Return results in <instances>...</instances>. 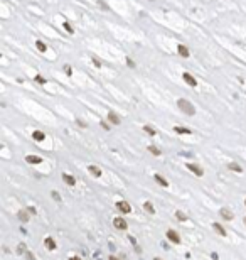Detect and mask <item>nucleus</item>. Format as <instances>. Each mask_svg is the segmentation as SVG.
Instances as JSON below:
<instances>
[{"label": "nucleus", "instance_id": "ddd939ff", "mask_svg": "<svg viewBox=\"0 0 246 260\" xmlns=\"http://www.w3.org/2000/svg\"><path fill=\"white\" fill-rule=\"evenodd\" d=\"M155 181H157L158 184H162L164 187H167V186H169V182L165 181V179H164V177L160 176V174H155Z\"/></svg>", "mask_w": 246, "mask_h": 260}, {"label": "nucleus", "instance_id": "4468645a", "mask_svg": "<svg viewBox=\"0 0 246 260\" xmlns=\"http://www.w3.org/2000/svg\"><path fill=\"white\" fill-rule=\"evenodd\" d=\"M44 137H46V135H44L42 132H34V134H32V139H34V140H37V142L44 140Z\"/></svg>", "mask_w": 246, "mask_h": 260}, {"label": "nucleus", "instance_id": "2eb2a0df", "mask_svg": "<svg viewBox=\"0 0 246 260\" xmlns=\"http://www.w3.org/2000/svg\"><path fill=\"white\" fill-rule=\"evenodd\" d=\"M89 172L93 174V176H101V171H100V167H96V166H89Z\"/></svg>", "mask_w": 246, "mask_h": 260}, {"label": "nucleus", "instance_id": "f704fd0d", "mask_svg": "<svg viewBox=\"0 0 246 260\" xmlns=\"http://www.w3.org/2000/svg\"><path fill=\"white\" fill-rule=\"evenodd\" d=\"M155 260H160V259H155Z\"/></svg>", "mask_w": 246, "mask_h": 260}, {"label": "nucleus", "instance_id": "7ed1b4c3", "mask_svg": "<svg viewBox=\"0 0 246 260\" xmlns=\"http://www.w3.org/2000/svg\"><path fill=\"white\" fill-rule=\"evenodd\" d=\"M167 238L172 242V243H180V238H179V233L174 231V230H169L167 231Z\"/></svg>", "mask_w": 246, "mask_h": 260}, {"label": "nucleus", "instance_id": "1a4fd4ad", "mask_svg": "<svg viewBox=\"0 0 246 260\" xmlns=\"http://www.w3.org/2000/svg\"><path fill=\"white\" fill-rule=\"evenodd\" d=\"M108 120H110L111 123H115V125L120 123V118H118V115L113 113V112H110V113H108Z\"/></svg>", "mask_w": 246, "mask_h": 260}, {"label": "nucleus", "instance_id": "6ab92c4d", "mask_svg": "<svg viewBox=\"0 0 246 260\" xmlns=\"http://www.w3.org/2000/svg\"><path fill=\"white\" fill-rule=\"evenodd\" d=\"M143 208H145V211H148V213H155V209H153V206H152V204H150V203H145V204H143Z\"/></svg>", "mask_w": 246, "mask_h": 260}, {"label": "nucleus", "instance_id": "bb28decb", "mask_svg": "<svg viewBox=\"0 0 246 260\" xmlns=\"http://www.w3.org/2000/svg\"><path fill=\"white\" fill-rule=\"evenodd\" d=\"M126 62H128V66H130V68H135V62H133V59L126 57Z\"/></svg>", "mask_w": 246, "mask_h": 260}, {"label": "nucleus", "instance_id": "dca6fc26", "mask_svg": "<svg viewBox=\"0 0 246 260\" xmlns=\"http://www.w3.org/2000/svg\"><path fill=\"white\" fill-rule=\"evenodd\" d=\"M214 230H216V231H218V233H219V235H223V236H226V230L223 228V226H221L219 223H214Z\"/></svg>", "mask_w": 246, "mask_h": 260}, {"label": "nucleus", "instance_id": "a211bd4d", "mask_svg": "<svg viewBox=\"0 0 246 260\" xmlns=\"http://www.w3.org/2000/svg\"><path fill=\"white\" fill-rule=\"evenodd\" d=\"M174 130H175L177 134H191V130L185 129V127H174Z\"/></svg>", "mask_w": 246, "mask_h": 260}, {"label": "nucleus", "instance_id": "b1692460", "mask_svg": "<svg viewBox=\"0 0 246 260\" xmlns=\"http://www.w3.org/2000/svg\"><path fill=\"white\" fill-rule=\"evenodd\" d=\"M64 71H66V74H68V76H71V74H73V69H71V66H64Z\"/></svg>", "mask_w": 246, "mask_h": 260}, {"label": "nucleus", "instance_id": "4be33fe9", "mask_svg": "<svg viewBox=\"0 0 246 260\" xmlns=\"http://www.w3.org/2000/svg\"><path fill=\"white\" fill-rule=\"evenodd\" d=\"M143 130H145L147 134H150V135H155V130H153L152 127H148V125H145V127H143Z\"/></svg>", "mask_w": 246, "mask_h": 260}, {"label": "nucleus", "instance_id": "9d476101", "mask_svg": "<svg viewBox=\"0 0 246 260\" xmlns=\"http://www.w3.org/2000/svg\"><path fill=\"white\" fill-rule=\"evenodd\" d=\"M26 161L27 162H31V164H41V157H37V156H27L26 157Z\"/></svg>", "mask_w": 246, "mask_h": 260}, {"label": "nucleus", "instance_id": "f8f14e48", "mask_svg": "<svg viewBox=\"0 0 246 260\" xmlns=\"http://www.w3.org/2000/svg\"><path fill=\"white\" fill-rule=\"evenodd\" d=\"M63 179L68 182L69 186H74V184H76V179H74L73 176H69V174H63Z\"/></svg>", "mask_w": 246, "mask_h": 260}, {"label": "nucleus", "instance_id": "cd10ccee", "mask_svg": "<svg viewBox=\"0 0 246 260\" xmlns=\"http://www.w3.org/2000/svg\"><path fill=\"white\" fill-rule=\"evenodd\" d=\"M36 81H37V83H42V84L46 83V79H44V78H41V74H39V76H36Z\"/></svg>", "mask_w": 246, "mask_h": 260}, {"label": "nucleus", "instance_id": "393cba45", "mask_svg": "<svg viewBox=\"0 0 246 260\" xmlns=\"http://www.w3.org/2000/svg\"><path fill=\"white\" fill-rule=\"evenodd\" d=\"M91 62H93V64H94V66H96V68H100V66H101V62L98 61L96 57H93V59H91Z\"/></svg>", "mask_w": 246, "mask_h": 260}, {"label": "nucleus", "instance_id": "5701e85b", "mask_svg": "<svg viewBox=\"0 0 246 260\" xmlns=\"http://www.w3.org/2000/svg\"><path fill=\"white\" fill-rule=\"evenodd\" d=\"M148 151L152 152V154H155V156H158V154H160V151H158L157 147H153V145H150V147H148Z\"/></svg>", "mask_w": 246, "mask_h": 260}, {"label": "nucleus", "instance_id": "20e7f679", "mask_svg": "<svg viewBox=\"0 0 246 260\" xmlns=\"http://www.w3.org/2000/svg\"><path fill=\"white\" fill-rule=\"evenodd\" d=\"M187 169H189V171H192L196 176H202V174H204V171H202L197 164H187Z\"/></svg>", "mask_w": 246, "mask_h": 260}, {"label": "nucleus", "instance_id": "c756f323", "mask_svg": "<svg viewBox=\"0 0 246 260\" xmlns=\"http://www.w3.org/2000/svg\"><path fill=\"white\" fill-rule=\"evenodd\" d=\"M101 127H103L105 130H110V125L106 123V122H101Z\"/></svg>", "mask_w": 246, "mask_h": 260}, {"label": "nucleus", "instance_id": "0eeeda50", "mask_svg": "<svg viewBox=\"0 0 246 260\" xmlns=\"http://www.w3.org/2000/svg\"><path fill=\"white\" fill-rule=\"evenodd\" d=\"M177 51H179V54H180L182 57H189V49L184 46V44H179V46H177Z\"/></svg>", "mask_w": 246, "mask_h": 260}, {"label": "nucleus", "instance_id": "6e6552de", "mask_svg": "<svg viewBox=\"0 0 246 260\" xmlns=\"http://www.w3.org/2000/svg\"><path fill=\"white\" fill-rule=\"evenodd\" d=\"M219 213H221V216H223L224 220H233V213H231V211H229L228 208H223V209L219 211Z\"/></svg>", "mask_w": 246, "mask_h": 260}, {"label": "nucleus", "instance_id": "412c9836", "mask_svg": "<svg viewBox=\"0 0 246 260\" xmlns=\"http://www.w3.org/2000/svg\"><path fill=\"white\" fill-rule=\"evenodd\" d=\"M36 46H37V49H39L41 52H44V51H46V44H44V42L37 41V42H36Z\"/></svg>", "mask_w": 246, "mask_h": 260}, {"label": "nucleus", "instance_id": "f3484780", "mask_svg": "<svg viewBox=\"0 0 246 260\" xmlns=\"http://www.w3.org/2000/svg\"><path fill=\"white\" fill-rule=\"evenodd\" d=\"M229 169H231V171H234V172H241V171H243V169H241V166H239V164H236V162H231Z\"/></svg>", "mask_w": 246, "mask_h": 260}, {"label": "nucleus", "instance_id": "c85d7f7f", "mask_svg": "<svg viewBox=\"0 0 246 260\" xmlns=\"http://www.w3.org/2000/svg\"><path fill=\"white\" fill-rule=\"evenodd\" d=\"M177 218H179V220H185L187 216H185L184 213H180V211H177Z\"/></svg>", "mask_w": 246, "mask_h": 260}, {"label": "nucleus", "instance_id": "423d86ee", "mask_svg": "<svg viewBox=\"0 0 246 260\" xmlns=\"http://www.w3.org/2000/svg\"><path fill=\"white\" fill-rule=\"evenodd\" d=\"M182 76H184V81H185V83H187V84H191V86H197V81H196V79L192 78V74H189V73H184Z\"/></svg>", "mask_w": 246, "mask_h": 260}, {"label": "nucleus", "instance_id": "39448f33", "mask_svg": "<svg viewBox=\"0 0 246 260\" xmlns=\"http://www.w3.org/2000/svg\"><path fill=\"white\" fill-rule=\"evenodd\" d=\"M113 225H115V228H118V230H126V221L125 220H121V218H115V221H113Z\"/></svg>", "mask_w": 246, "mask_h": 260}, {"label": "nucleus", "instance_id": "9b49d317", "mask_svg": "<svg viewBox=\"0 0 246 260\" xmlns=\"http://www.w3.org/2000/svg\"><path fill=\"white\" fill-rule=\"evenodd\" d=\"M44 245H46V248H47V250H54V248H56V242H54L53 238H46Z\"/></svg>", "mask_w": 246, "mask_h": 260}, {"label": "nucleus", "instance_id": "f03ea898", "mask_svg": "<svg viewBox=\"0 0 246 260\" xmlns=\"http://www.w3.org/2000/svg\"><path fill=\"white\" fill-rule=\"evenodd\" d=\"M116 208L120 209L121 213H131V206L126 203V201H118V203H116Z\"/></svg>", "mask_w": 246, "mask_h": 260}, {"label": "nucleus", "instance_id": "f257e3e1", "mask_svg": "<svg viewBox=\"0 0 246 260\" xmlns=\"http://www.w3.org/2000/svg\"><path fill=\"white\" fill-rule=\"evenodd\" d=\"M177 106H179L180 110H182L184 113L191 115V117H192V115L196 113V108L192 106V103H191L189 100H185V98H180V100H179V101H177Z\"/></svg>", "mask_w": 246, "mask_h": 260}, {"label": "nucleus", "instance_id": "7c9ffc66", "mask_svg": "<svg viewBox=\"0 0 246 260\" xmlns=\"http://www.w3.org/2000/svg\"><path fill=\"white\" fill-rule=\"evenodd\" d=\"M100 5L103 7V10H108V5H106V4H105V2H103V0H101V2H100Z\"/></svg>", "mask_w": 246, "mask_h": 260}, {"label": "nucleus", "instance_id": "473e14b6", "mask_svg": "<svg viewBox=\"0 0 246 260\" xmlns=\"http://www.w3.org/2000/svg\"><path fill=\"white\" fill-rule=\"evenodd\" d=\"M69 260H81V259H79V257H71Z\"/></svg>", "mask_w": 246, "mask_h": 260}, {"label": "nucleus", "instance_id": "2f4dec72", "mask_svg": "<svg viewBox=\"0 0 246 260\" xmlns=\"http://www.w3.org/2000/svg\"><path fill=\"white\" fill-rule=\"evenodd\" d=\"M53 198L54 199H61V198H59V194H58V192H54V191H53Z\"/></svg>", "mask_w": 246, "mask_h": 260}, {"label": "nucleus", "instance_id": "72a5a7b5", "mask_svg": "<svg viewBox=\"0 0 246 260\" xmlns=\"http://www.w3.org/2000/svg\"><path fill=\"white\" fill-rule=\"evenodd\" d=\"M110 260H118V259H116V257H110Z\"/></svg>", "mask_w": 246, "mask_h": 260}, {"label": "nucleus", "instance_id": "aec40b11", "mask_svg": "<svg viewBox=\"0 0 246 260\" xmlns=\"http://www.w3.org/2000/svg\"><path fill=\"white\" fill-rule=\"evenodd\" d=\"M19 218H20V221H27L29 220V214L26 211H19Z\"/></svg>", "mask_w": 246, "mask_h": 260}, {"label": "nucleus", "instance_id": "a878e982", "mask_svg": "<svg viewBox=\"0 0 246 260\" xmlns=\"http://www.w3.org/2000/svg\"><path fill=\"white\" fill-rule=\"evenodd\" d=\"M64 29H66V31H68V32H71V34H73V27L69 26L68 22H64Z\"/></svg>", "mask_w": 246, "mask_h": 260}]
</instances>
